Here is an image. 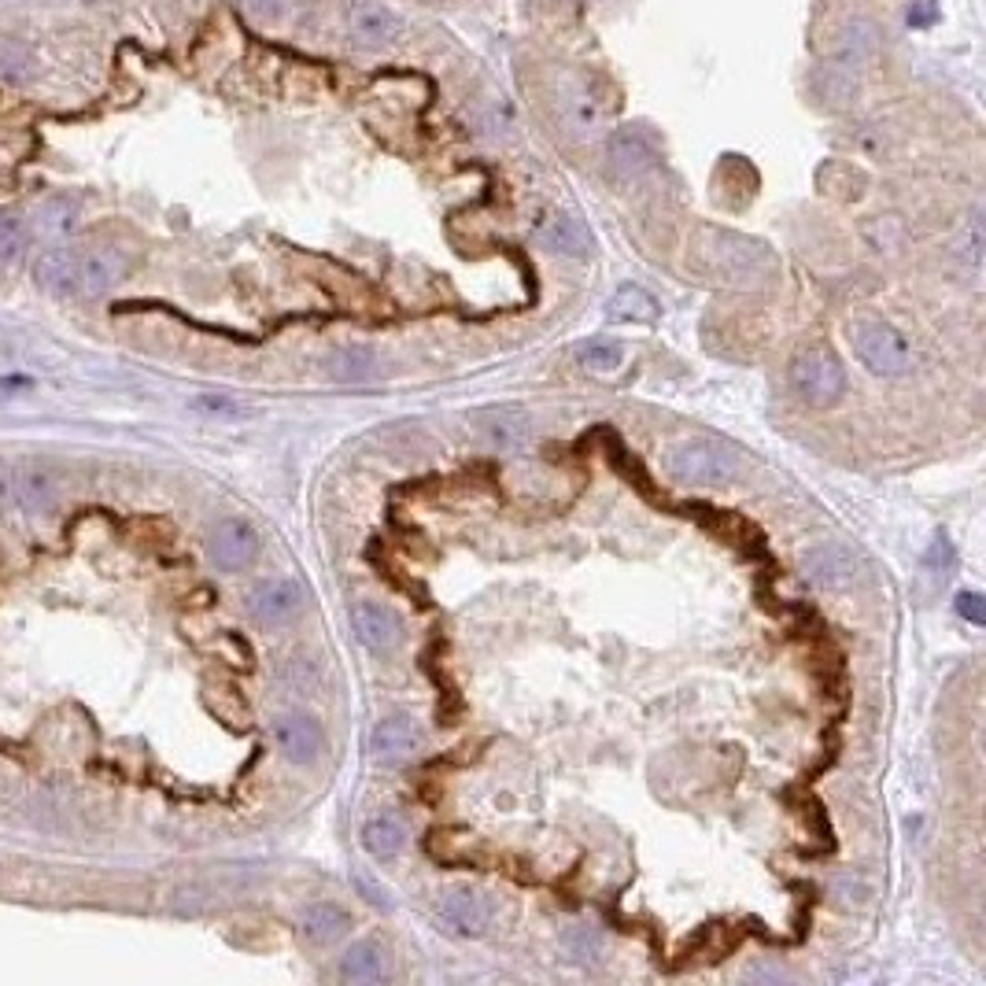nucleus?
I'll list each match as a JSON object with an SVG mask.
<instances>
[{
	"label": "nucleus",
	"instance_id": "obj_18",
	"mask_svg": "<svg viewBox=\"0 0 986 986\" xmlns=\"http://www.w3.org/2000/svg\"><path fill=\"white\" fill-rule=\"evenodd\" d=\"M540 240L547 244L558 256H592V233L581 219L573 215H554L547 226L540 229Z\"/></svg>",
	"mask_w": 986,
	"mask_h": 986
},
{
	"label": "nucleus",
	"instance_id": "obj_34",
	"mask_svg": "<svg viewBox=\"0 0 986 986\" xmlns=\"http://www.w3.org/2000/svg\"><path fill=\"white\" fill-rule=\"evenodd\" d=\"M355 887H359L362 894H370V901H378V906H389V901H384V894L378 890V883H373V879L355 876Z\"/></svg>",
	"mask_w": 986,
	"mask_h": 986
},
{
	"label": "nucleus",
	"instance_id": "obj_16",
	"mask_svg": "<svg viewBox=\"0 0 986 986\" xmlns=\"http://www.w3.org/2000/svg\"><path fill=\"white\" fill-rule=\"evenodd\" d=\"M362 839V850L373 853V858L389 861V858H400V853L406 850V839H411V831H406V825L400 817H392V813H384V817H370L359 831Z\"/></svg>",
	"mask_w": 986,
	"mask_h": 986
},
{
	"label": "nucleus",
	"instance_id": "obj_13",
	"mask_svg": "<svg viewBox=\"0 0 986 986\" xmlns=\"http://www.w3.org/2000/svg\"><path fill=\"white\" fill-rule=\"evenodd\" d=\"M418 750H422V728L406 714L384 717L381 725L370 731V754L378 761H389V765L414 758Z\"/></svg>",
	"mask_w": 986,
	"mask_h": 986
},
{
	"label": "nucleus",
	"instance_id": "obj_26",
	"mask_svg": "<svg viewBox=\"0 0 986 986\" xmlns=\"http://www.w3.org/2000/svg\"><path fill=\"white\" fill-rule=\"evenodd\" d=\"M581 366H587L592 373H614L625 366V348L614 340H595L581 348Z\"/></svg>",
	"mask_w": 986,
	"mask_h": 986
},
{
	"label": "nucleus",
	"instance_id": "obj_2",
	"mask_svg": "<svg viewBox=\"0 0 986 986\" xmlns=\"http://www.w3.org/2000/svg\"><path fill=\"white\" fill-rule=\"evenodd\" d=\"M739 455L717 440H680L665 451V473L687 488H717L739 477Z\"/></svg>",
	"mask_w": 986,
	"mask_h": 986
},
{
	"label": "nucleus",
	"instance_id": "obj_30",
	"mask_svg": "<svg viewBox=\"0 0 986 986\" xmlns=\"http://www.w3.org/2000/svg\"><path fill=\"white\" fill-rule=\"evenodd\" d=\"M939 19V8H934V0H917V8L909 12V23L912 26H923V23H934Z\"/></svg>",
	"mask_w": 986,
	"mask_h": 986
},
{
	"label": "nucleus",
	"instance_id": "obj_27",
	"mask_svg": "<svg viewBox=\"0 0 986 986\" xmlns=\"http://www.w3.org/2000/svg\"><path fill=\"white\" fill-rule=\"evenodd\" d=\"M957 614L964 617V621H972V625H983V621H986V606H983V595H975V592H964V595H957Z\"/></svg>",
	"mask_w": 986,
	"mask_h": 986
},
{
	"label": "nucleus",
	"instance_id": "obj_9",
	"mask_svg": "<svg viewBox=\"0 0 986 986\" xmlns=\"http://www.w3.org/2000/svg\"><path fill=\"white\" fill-rule=\"evenodd\" d=\"M351 632L366 650H373V654H389V650L400 647L403 628H400V617H395L389 606L370 603V598H359V603L351 606Z\"/></svg>",
	"mask_w": 986,
	"mask_h": 986
},
{
	"label": "nucleus",
	"instance_id": "obj_15",
	"mask_svg": "<svg viewBox=\"0 0 986 986\" xmlns=\"http://www.w3.org/2000/svg\"><path fill=\"white\" fill-rule=\"evenodd\" d=\"M34 281L41 292L56 300H70L78 284V259L75 248H48L45 256H37L34 262Z\"/></svg>",
	"mask_w": 986,
	"mask_h": 986
},
{
	"label": "nucleus",
	"instance_id": "obj_31",
	"mask_svg": "<svg viewBox=\"0 0 986 986\" xmlns=\"http://www.w3.org/2000/svg\"><path fill=\"white\" fill-rule=\"evenodd\" d=\"M565 946H569V950H587V953H592V957L598 953L595 942L587 939V931H569V934H565Z\"/></svg>",
	"mask_w": 986,
	"mask_h": 986
},
{
	"label": "nucleus",
	"instance_id": "obj_19",
	"mask_svg": "<svg viewBox=\"0 0 986 986\" xmlns=\"http://www.w3.org/2000/svg\"><path fill=\"white\" fill-rule=\"evenodd\" d=\"M340 975L348 983H381L384 979V953L373 942H355V946L344 950L340 957Z\"/></svg>",
	"mask_w": 986,
	"mask_h": 986
},
{
	"label": "nucleus",
	"instance_id": "obj_3",
	"mask_svg": "<svg viewBox=\"0 0 986 986\" xmlns=\"http://www.w3.org/2000/svg\"><path fill=\"white\" fill-rule=\"evenodd\" d=\"M787 384L806 406L825 411V406H836L842 400V392H847V366L839 362L836 351L806 348L791 359Z\"/></svg>",
	"mask_w": 986,
	"mask_h": 986
},
{
	"label": "nucleus",
	"instance_id": "obj_14",
	"mask_svg": "<svg viewBox=\"0 0 986 986\" xmlns=\"http://www.w3.org/2000/svg\"><path fill=\"white\" fill-rule=\"evenodd\" d=\"M802 569L820 587H850L858 581V558L839 544H820L802 558Z\"/></svg>",
	"mask_w": 986,
	"mask_h": 986
},
{
	"label": "nucleus",
	"instance_id": "obj_10",
	"mask_svg": "<svg viewBox=\"0 0 986 986\" xmlns=\"http://www.w3.org/2000/svg\"><path fill=\"white\" fill-rule=\"evenodd\" d=\"M344 26L359 48H389L400 34V19L373 0H351L348 12H344Z\"/></svg>",
	"mask_w": 986,
	"mask_h": 986
},
{
	"label": "nucleus",
	"instance_id": "obj_4",
	"mask_svg": "<svg viewBox=\"0 0 986 986\" xmlns=\"http://www.w3.org/2000/svg\"><path fill=\"white\" fill-rule=\"evenodd\" d=\"M853 351L876 378H901L912 366L909 340L887 322H865L853 333Z\"/></svg>",
	"mask_w": 986,
	"mask_h": 986
},
{
	"label": "nucleus",
	"instance_id": "obj_20",
	"mask_svg": "<svg viewBox=\"0 0 986 986\" xmlns=\"http://www.w3.org/2000/svg\"><path fill=\"white\" fill-rule=\"evenodd\" d=\"M609 163H614V170H621L625 178L632 175H643L647 167H654V145H647V141H639L636 134H617L614 141H609Z\"/></svg>",
	"mask_w": 986,
	"mask_h": 986
},
{
	"label": "nucleus",
	"instance_id": "obj_32",
	"mask_svg": "<svg viewBox=\"0 0 986 986\" xmlns=\"http://www.w3.org/2000/svg\"><path fill=\"white\" fill-rule=\"evenodd\" d=\"M953 562V554H950V544L942 540H934V547H931V554H928V565H950Z\"/></svg>",
	"mask_w": 986,
	"mask_h": 986
},
{
	"label": "nucleus",
	"instance_id": "obj_17",
	"mask_svg": "<svg viewBox=\"0 0 986 986\" xmlns=\"http://www.w3.org/2000/svg\"><path fill=\"white\" fill-rule=\"evenodd\" d=\"M348 928H351V917L340 906H333V901H314V906L303 909V917H300V931L307 934L311 942H318V946L337 942L340 934H348Z\"/></svg>",
	"mask_w": 986,
	"mask_h": 986
},
{
	"label": "nucleus",
	"instance_id": "obj_11",
	"mask_svg": "<svg viewBox=\"0 0 986 986\" xmlns=\"http://www.w3.org/2000/svg\"><path fill=\"white\" fill-rule=\"evenodd\" d=\"M15 511H48L59 500V473L48 462H12Z\"/></svg>",
	"mask_w": 986,
	"mask_h": 986
},
{
	"label": "nucleus",
	"instance_id": "obj_12",
	"mask_svg": "<svg viewBox=\"0 0 986 986\" xmlns=\"http://www.w3.org/2000/svg\"><path fill=\"white\" fill-rule=\"evenodd\" d=\"M436 920L444 923L451 934H462V939H481L488 931V901L477 898L473 890H444L440 901H436Z\"/></svg>",
	"mask_w": 986,
	"mask_h": 986
},
{
	"label": "nucleus",
	"instance_id": "obj_5",
	"mask_svg": "<svg viewBox=\"0 0 986 986\" xmlns=\"http://www.w3.org/2000/svg\"><path fill=\"white\" fill-rule=\"evenodd\" d=\"M256 554H259V536L240 517H222L208 533V558L219 569H226V573H237V569L251 565Z\"/></svg>",
	"mask_w": 986,
	"mask_h": 986
},
{
	"label": "nucleus",
	"instance_id": "obj_33",
	"mask_svg": "<svg viewBox=\"0 0 986 986\" xmlns=\"http://www.w3.org/2000/svg\"><path fill=\"white\" fill-rule=\"evenodd\" d=\"M248 8H251V12H256V15L273 19V15L281 12V0H248Z\"/></svg>",
	"mask_w": 986,
	"mask_h": 986
},
{
	"label": "nucleus",
	"instance_id": "obj_29",
	"mask_svg": "<svg viewBox=\"0 0 986 986\" xmlns=\"http://www.w3.org/2000/svg\"><path fill=\"white\" fill-rule=\"evenodd\" d=\"M0 511H15V495H12V462L0 459Z\"/></svg>",
	"mask_w": 986,
	"mask_h": 986
},
{
	"label": "nucleus",
	"instance_id": "obj_23",
	"mask_svg": "<svg viewBox=\"0 0 986 986\" xmlns=\"http://www.w3.org/2000/svg\"><path fill=\"white\" fill-rule=\"evenodd\" d=\"M484 436L492 444L500 447H522L525 436H528V422L522 411H511V406H503V411H488L484 414Z\"/></svg>",
	"mask_w": 986,
	"mask_h": 986
},
{
	"label": "nucleus",
	"instance_id": "obj_6",
	"mask_svg": "<svg viewBox=\"0 0 986 986\" xmlns=\"http://www.w3.org/2000/svg\"><path fill=\"white\" fill-rule=\"evenodd\" d=\"M78 259V284H75V296H104L111 284H119L126 278L130 259L122 256L119 248L111 244H93V248H75Z\"/></svg>",
	"mask_w": 986,
	"mask_h": 986
},
{
	"label": "nucleus",
	"instance_id": "obj_21",
	"mask_svg": "<svg viewBox=\"0 0 986 986\" xmlns=\"http://www.w3.org/2000/svg\"><path fill=\"white\" fill-rule=\"evenodd\" d=\"M609 318L614 322H654L658 318V300L639 284H621L609 300Z\"/></svg>",
	"mask_w": 986,
	"mask_h": 986
},
{
	"label": "nucleus",
	"instance_id": "obj_25",
	"mask_svg": "<svg viewBox=\"0 0 986 986\" xmlns=\"http://www.w3.org/2000/svg\"><path fill=\"white\" fill-rule=\"evenodd\" d=\"M378 359H373V351H366V348H340L337 355H333L329 359V373L337 381H366V378H373V370H378V366H373Z\"/></svg>",
	"mask_w": 986,
	"mask_h": 986
},
{
	"label": "nucleus",
	"instance_id": "obj_7",
	"mask_svg": "<svg viewBox=\"0 0 986 986\" xmlns=\"http://www.w3.org/2000/svg\"><path fill=\"white\" fill-rule=\"evenodd\" d=\"M273 743L292 765H311L325 750V731L311 714H284L273 720Z\"/></svg>",
	"mask_w": 986,
	"mask_h": 986
},
{
	"label": "nucleus",
	"instance_id": "obj_24",
	"mask_svg": "<svg viewBox=\"0 0 986 986\" xmlns=\"http://www.w3.org/2000/svg\"><path fill=\"white\" fill-rule=\"evenodd\" d=\"M30 244V226L23 211L0 208V262H15Z\"/></svg>",
	"mask_w": 986,
	"mask_h": 986
},
{
	"label": "nucleus",
	"instance_id": "obj_8",
	"mask_svg": "<svg viewBox=\"0 0 986 986\" xmlns=\"http://www.w3.org/2000/svg\"><path fill=\"white\" fill-rule=\"evenodd\" d=\"M303 603H307V592L300 587V581L278 576V581L259 584L256 592L248 595V614L256 617L259 625H284L300 614Z\"/></svg>",
	"mask_w": 986,
	"mask_h": 986
},
{
	"label": "nucleus",
	"instance_id": "obj_28",
	"mask_svg": "<svg viewBox=\"0 0 986 986\" xmlns=\"http://www.w3.org/2000/svg\"><path fill=\"white\" fill-rule=\"evenodd\" d=\"M30 389H34V381L23 378V373H4V378H0V403L15 400V395H23Z\"/></svg>",
	"mask_w": 986,
	"mask_h": 986
},
{
	"label": "nucleus",
	"instance_id": "obj_22",
	"mask_svg": "<svg viewBox=\"0 0 986 986\" xmlns=\"http://www.w3.org/2000/svg\"><path fill=\"white\" fill-rule=\"evenodd\" d=\"M562 111L576 130H592L598 122V115H603V104H598V97L592 93V86H584V81H569V86L562 89Z\"/></svg>",
	"mask_w": 986,
	"mask_h": 986
},
{
	"label": "nucleus",
	"instance_id": "obj_1",
	"mask_svg": "<svg viewBox=\"0 0 986 986\" xmlns=\"http://www.w3.org/2000/svg\"><path fill=\"white\" fill-rule=\"evenodd\" d=\"M691 256L714 278L739 284V289H761L776 278V256L761 240H750L743 233L728 229H703L695 237Z\"/></svg>",
	"mask_w": 986,
	"mask_h": 986
}]
</instances>
